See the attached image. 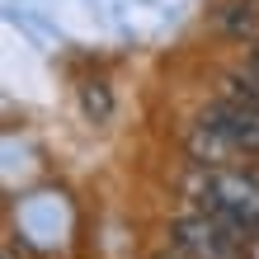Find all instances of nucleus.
<instances>
[{
	"label": "nucleus",
	"instance_id": "1",
	"mask_svg": "<svg viewBox=\"0 0 259 259\" xmlns=\"http://www.w3.org/2000/svg\"><path fill=\"white\" fill-rule=\"evenodd\" d=\"M189 193L203 212L236 226L240 236H259V179L254 175L226 170V165H203L198 179L189 184Z\"/></svg>",
	"mask_w": 259,
	"mask_h": 259
},
{
	"label": "nucleus",
	"instance_id": "2",
	"mask_svg": "<svg viewBox=\"0 0 259 259\" xmlns=\"http://www.w3.org/2000/svg\"><path fill=\"white\" fill-rule=\"evenodd\" d=\"M170 240L184 259H245V236L236 226L217 222L212 212H189L170 226Z\"/></svg>",
	"mask_w": 259,
	"mask_h": 259
},
{
	"label": "nucleus",
	"instance_id": "3",
	"mask_svg": "<svg viewBox=\"0 0 259 259\" xmlns=\"http://www.w3.org/2000/svg\"><path fill=\"white\" fill-rule=\"evenodd\" d=\"M207 123L226 132V142H231L236 151H245V156H259V109H250V104H236V99H226L217 95L207 104Z\"/></svg>",
	"mask_w": 259,
	"mask_h": 259
},
{
	"label": "nucleus",
	"instance_id": "4",
	"mask_svg": "<svg viewBox=\"0 0 259 259\" xmlns=\"http://www.w3.org/2000/svg\"><path fill=\"white\" fill-rule=\"evenodd\" d=\"M250 62H254V66H259V42H254V52H250Z\"/></svg>",
	"mask_w": 259,
	"mask_h": 259
},
{
	"label": "nucleus",
	"instance_id": "5",
	"mask_svg": "<svg viewBox=\"0 0 259 259\" xmlns=\"http://www.w3.org/2000/svg\"><path fill=\"white\" fill-rule=\"evenodd\" d=\"M175 259H184V254H179V250H175Z\"/></svg>",
	"mask_w": 259,
	"mask_h": 259
}]
</instances>
